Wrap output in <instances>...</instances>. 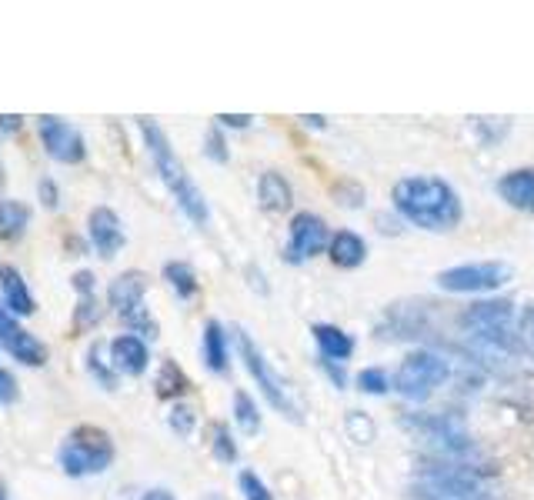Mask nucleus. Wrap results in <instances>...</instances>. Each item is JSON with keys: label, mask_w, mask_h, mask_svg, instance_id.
Segmentation results:
<instances>
[{"label": "nucleus", "mask_w": 534, "mask_h": 500, "mask_svg": "<svg viewBox=\"0 0 534 500\" xmlns=\"http://www.w3.org/2000/svg\"><path fill=\"white\" fill-rule=\"evenodd\" d=\"M394 210L408 224L431 230V234H448L461 224L464 207L454 187L441 177H404L391 190Z\"/></svg>", "instance_id": "nucleus-1"}, {"label": "nucleus", "mask_w": 534, "mask_h": 500, "mask_svg": "<svg viewBox=\"0 0 534 500\" xmlns=\"http://www.w3.org/2000/svg\"><path fill=\"white\" fill-rule=\"evenodd\" d=\"M137 124H141L147 154H151L157 174H161L164 187H167V194L177 200L181 214L191 220V224L204 227L207 220H211V207H207L201 187H197L194 180H191V174H187V167L181 164V157L174 154L171 140H167V134H164L161 127H157V120H151V117H141Z\"/></svg>", "instance_id": "nucleus-2"}, {"label": "nucleus", "mask_w": 534, "mask_h": 500, "mask_svg": "<svg viewBox=\"0 0 534 500\" xmlns=\"http://www.w3.org/2000/svg\"><path fill=\"white\" fill-rule=\"evenodd\" d=\"M57 460H61V470L67 477L104 474L114 460V440L107 430L94 427V424L74 427L71 434L64 437L61 450H57Z\"/></svg>", "instance_id": "nucleus-3"}, {"label": "nucleus", "mask_w": 534, "mask_h": 500, "mask_svg": "<svg viewBox=\"0 0 534 500\" xmlns=\"http://www.w3.org/2000/svg\"><path fill=\"white\" fill-rule=\"evenodd\" d=\"M234 344H237V354H241L247 374L254 377V384L261 387V394L267 397V404H271L278 414H284L288 420H301V407L298 400H294L288 380H284L278 370H274L271 360L264 357V350L254 344V337L247 334L244 327L234 330Z\"/></svg>", "instance_id": "nucleus-4"}, {"label": "nucleus", "mask_w": 534, "mask_h": 500, "mask_svg": "<svg viewBox=\"0 0 534 500\" xmlns=\"http://www.w3.org/2000/svg\"><path fill=\"white\" fill-rule=\"evenodd\" d=\"M448 377H451V364L441 354H434V350H414V354L401 360L398 374H394V390H398L404 400L421 404V400H428L438 387H444Z\"/></svg>", "instance_id": "nucleus-5"}, {"label": "nucleus", "mask_w": 534, "mask_h": 500, "mask_svg": "<svg viewBox=\"0 0 534 500\" xmlns=\"http://www.w3.org/2000/svg\"><path fill=\"white\" fill-rule=\"evenodd\" d=\"M144 294H147V277L141 270H127V274H121L107 287V300H111L114 314L124 320V327H131V334L157 337V324H154V317L147 314Z\"/></svg>", "instance_id": "nucleus-6"}, {"label": "nucleus", "mask_w": 534, "mask_h": 500, "mask_svg": "<svg viewBox=\"0 0 534 500\" xmlns=\"http://www.w3.org/2000/svg\"><path fill=\"white\" fill-rule=\"evenodd\" d=\"M514 277V267L504 260H478V264H458L438 274V287L448 294H488L504 287Z\"/></svg>", "instance_id": "nucleus-7"}, {"label": "nucleus", "mask_w": 534, "mask_h": 500, "mask_svg": "<svg viewBox=\"0 0 534 500\" xmlns=\"http://www.w3.org/2000/svg\"><path fill=\"white\" fill-rule=\"evenodd\" d=\"M461 324L471 330L474 340H484V344H498V347H511L514 350V304L511 300H478L464 310Z\"/></svg>", "instance_id": "nucleus-8"}, {"label": "nucleus", "mask_w": 534, "mask_h": 500, "mask_svg": "<svg viewBox=\"0 0 534 500\" xmlns=\"http://www.w3.org/2000/svg\"><path fill=\"white\" fill-rule=\"evenodd\" d=\"M328 247H331L328 224H324L318 214H311V210H301V214H294L291 234H288V247H284V260H288V264H304V260L324 254Z\"/></svg>", "instance_id": "nucleus-9"}, {"label": "nucleus", "mask_w": 534, "mask_h": 500, "mask_svg": "<svg viewBox=\"0 0 534 500\" xmlns=\"http://www.w3.org/2000/svg\"><path fill=\"white\" fill-rule=\"evenodd\" d=\"M41 124H37V130H41V140H44V150L51 154L57 164H81V160L87 157V144L81 137V130H77L74 124H67L64 117H37Z\"/></svg>", "instance_id": "nucleus-10"}, {"label": "nucleus", "mask_w": 534, "mask_h": 500, "mask_svg": "<svg viewBox=\"0 0 534 500\" xmlns=\"http://www.w3.org/2000/svg\"><path fill=\"white\" fill-rule=\"evenodd\" d=\"M0 347H4L7 354L24 367H44L47 364V347L34 334H27L4 304H0Z\"/></svg>", "instance_id": "nucleus-11"}, {"label": "nucleus", "mask_w": 534, "mask_h": 500, "mask_svg": "<svg viewBox=\"0 0 534 500\" xmlns=\"http://www.w3.org/2000/svg\"><path fill=\"white\" fill-rule=\"evenodd\" d=\"M428 497L431 500H481V480L471 474V470L461 467H444L428 474Z\"/></svg>", "instance_id": "nucleus-12"}, {"label": "nucleus", "mask_w": 534, "mask_h": 500, "mask_svg": "<svg viewBox=\"0 0 534 500\" xmlns=\"http://www.w3.org/2000/svg\"><path fill=\"white\" fill-rule=\"evenodd\" d=\"M87 237H91L94 250L101 254L104 260H111L121 254L124 247V224L121 217H117V210L111 207H94L91 217H87Z\"/></svg>", "instance_id": "nucleus-13"}, {"label": "nucleus", "mask_w": 534, "mask_h": 500, "mask_svg": "<svg viewBox=\"0 0 534 500\" xmlns=\"http://www.w3.org/2000/svg\"><path fill=\"white\" fill-rule=\"evenodd\" d=\"M111 364L117 374L127 377H141L147 364H151V350H147V340L137 334H121L111 340Z\"/></svg>", "instance_id": "nucleus-14"}, {"label": "nucleus", "mask_w": 534, "mask_h": 500, "mask_svg": "<svg viewBox=\"0 0 534 500\" xmlns=\"http://www.w3.org/2000/svg\"><path fill=\"white\" fill-rule=\"evenodd\" d=\"M0 300H4V307L14 317H31L37 310V300L27 290V280L14 264H0Z\"/></svg>", "instance_id": "nucleus-15"}, {"label": "nucleus", "mask_w": 534, "mask_h": 500, "mask_svg": "<svg viewBox=\"0 0 534 500\" xmlns=\"http://www.w3.org/2000/svg\"><path fill=\"white\" fill-rule=\"evenodd\" d=\"M498 194L508 200L511 207L524 210V214H534V170H511L498 180Z\"/></svg>", "instance_id": "nucleus-16"}, {"label": "nucleus", "mask_w": 534, "mask_h": 500, "mask_svg": "<svg viewBox=\"0 0 534 500\" xmlns=\"http://www.w3.org/2000/svg\"><path fill=\"white\" fill-rule=\"evenodd\" d=\"M328 254L341 270H354L368 260V244H364V237L354 234V230H338V234L331 237Z\"/></svg>", "instance_id": "nucleus-17"}, {"label": "nucleus", "mask_w": 534, "mask_h": 500, "mask_svg": "<svg viewBox=\"0 0 534 500\" xmlns=\"http://www.w3.org/2000/svg\"><path fill=\"white\" fill-rule=\"evenodd\" d=\"M257 200H261V207L267 210V214H281V210L291 207V184L284 180V174H278V170H267V174H261V180H257Z\"/></svg>", "instance_id": "nucleus-18"}, {"label": "nucleus", "mask_w": 534, "mask_h": 500, "mask_svg": "<svg viewBox=\"0 0 534 500\" xmlns=\"http://www.w3.org/2000/svg\"><path fill=\"white\" fill-rule=\"evenodd\" d=\"M204 364L214 374H227L231 367V354H227V330L221 320H207L204 324Z\"/></svg>", "instance_id": "nucleus-19"}, {"label": "nucleus", "mask_w": 534, "mask_h": 500, "mask_svg": "<svg viewBox=\"0 0 534 500\" xmlns=\"http://www.w3.org/2000/svg\"><path fill=\"white\" fill-rule=\"evenodd\" d=\"M314 340L321 347V360H338V364H344L354 354V337L344 334L334 324H314Z\"/></svg>", "instance_id": "nucleus-20"}, {"label": "nucleus", "mask_w": 534, "mask_h": 500, "mask_svg": "<svg viewBox=\"0 0 534 500\" xmlns=\"http://www.w3.org/2000/svg\"><path fill=\"white\" fill-rule=\"evenodd\" d=\"M74 290H77V324L87 327L94 324L97 317H101V310H97V277L91 274V270H77L74 274Z\"/></svg>", "instance_id": "nucleus-21"}, {"label": "nucleus", "mask_w": 534, "mask_h": 500, "mask_svg": "<svg viewBox=\"0 0 534 500\" xmlns=\"http://www.w3.org/2000/svg\"><path fill=\"white\" fill-rule=\"evenodd\" d=\"M31 224V207L21 200H0V240H17Z\"/></svg>", "instance_id": "nucleus-22"}, {"label": "nucleus", "mask_w": 534, "mask_h": 500, "mask_svg": "<svg viewBox=\"0 0 534 500\" xmlns=\"http://www.w3.org/2000/svg\"><path fill=\"white\" fill-rule=\"evenodd\" d=\"M234 424L241 427V434L247 437L261 434V410H257V400L247 394V390H237L234 394Z\"/></svg>", "instance_id": "nucleus-23"}, {"label": "nucleus", "mask_w": 534, "mask_h": 500, "mask_svg": "<svg viewBox=\"0 0 534 500\" xmlns=\"http://www.w3.org/2000/svg\"><path fill=\"white\" fill-rule=\"evenodd\" d=\"M164 280L174 287V294L181 300H191L197 294V274L191 264H184V260H171V264L164 267Z\"/></svg>", "instance_id": "nucleus-24"}, {"label": "nucleus", "mask_w": 534, "mask_h": 500, "mask_svg": "<svg viewBox=\"0 0 534 500\" xmlns=\"http://www.w3.org/2000/svg\"><path fill=\"white\" fill-rule=\"evenodd\" d=\"M104 344H91V350H87V370H91V377L101 384L104 390H114L117 387V370L111 360H104Z\"/></svg>", "instance_id": "nucleus-25"}, {"label": "nucleus", "mask_w": 534, "mask_h": 500, "mask_svg": "<svg viewBox=\"0 0 534 500\" xmlns=\"http://www.w3.org/2000/svg\"><path fill=\"white\" fill-rule=\"evenodd\" d=\"M187 387H191V384H187V377L181 374V367H177L174 360H164L161 374H157V394L174 397V394H184Z\"/></svg>", "instance_id": "nucleus-26"}, {"label": "nucleus", "mask_w": 534, "mask_h": 500, "mask_svg": "<svg viewBox=\"0 0 534 500\" xmlns=\"http://www.w3.org/2000/svg\"><path fill=\"white\" fill-rule=\"evenodd\" d=\"M211 450H214L217 460H224V464H234L237 460V444H234L231 430H227L224 424L211 427Z\"/></svg>", "instance_id": "nucleus-27"}, {"label": "nucleus", "mask_w": 534, "mask_h": 500, "mask_svg": "<svg viewBox=\"0 0 534 500\" xmlns=\"http://www.w3.org/2000/svg\"><path fill=\"white\" fill-rule=\"evenodd\" d=\"M237 487H241L244 500H274L271 487H267L254 470H241V474H237Z\"/></svg>", "instance_id": "nucleus-28"}, {"label": "nucleus", "mask_w": 534, "mask_h": 500, "mask_svg": "<svg viewBox=\"0 0 534 500\" xmlns=\"http://www.w3.org/2000/svg\"><path fill=\"white\" fill-rule=\"evenodd\" d=\"M358 387L364 390V394L381 397V394H388V390H391V380H388V374H384L381 367H364L358 374Z\"/></svg>", "instance_id": "nucleus-29"}, {"label": "nucleus", "mask_w": 534, "mask_h": 500, "mask_svg": "<svg viewBox=\"0 0 534 500\" xmlns=\"http://www.w3.org/2000/svg\"><path fill=\"white\" fill-rule=\"evenodd\" d=\"M167 424H171V430L177 437H191L194 434V427H197V414H194V407H187V404H177L171 414H167Z\"/></svg>", "instance_id": "nucleus-30"}, {"label": "nucleus", "mask_w": 534, "mask_h": 500, "mask_svg": "<svg viewBox=\"0 0 534 500\" xmlns=\"http://www.w3.org/2000/svg\"><path fill=\"white\" fill-rule=\"evenodd\" d=\"M204 154L217 160V164H227V144H224V137H221V127H211L207 130V137H204Z\"/></svg>", "instance_id": "nucleus-31"}, {"label": "nucleus", "mask_w": 534, "mask_h": 500, "mask_svg": "<svg viewBox=\"0 0 534 500\" xmlns=\"http://www.w3.org/2000/svg\"><path fill=\"white\" fill-rule=\"evenodd\" d=\"M518 337H521L524 350H528V354H531V360H534V307H528V310H524V314H521Z\"/></svg>", "instance_id": "nucleus-32"}, {"label": "nucleus", "mask_w": 534, "mask_h": 500, "mask_svg": "<svg viewBox=\"0 0 534 500\" xmlns=\"http://www.w3.org/2000/svg\"><path fill=\"white\" fill-rule=\"evenodd\" d=\"M37 194H41V204H44L47 210H57V207H61V187H57L51 177H44L41 184H37Z\"/></svg>", "instance_id": "nucleus-33"}, {"label": "nucleus", "mask_w": 534, "mask_h": 500, "mask_svg": "<svg viewBox=\"0 0 534 500\" xmlns=\"http://www.w3.org/2000/svg\"><path fill=\"white\" fill-rule=\"evenodd\" d=\"M17 394H21V390H17V380H14V374H11V370H4V367H0V407L14 404Z\"/></svg>", "instance_id": "nucleus-34"}, {"label": "nucleus", "mask_w": 534, "mask_h": 500, "mask_svg": "<svg viewBox=\"0 0 534 500\" xmlns=\"http://www.w3.org/2000/svg\"><path fill=\"white\" fill-rule=\"evenodd\" d=\"M348 427H351V434L361 440V444H368L371 434H374V427H371V420L361 414V410H354V414L348 417Z\"/></svg>", "instance_id": "nucleus-35"}, {"label": "nucleus", "mask_w": 534, "mask_h": 500, "mask_svg": "<svg viewBox=\"0 0 534 500\" xmlns=\"http://www.w3.org/2000/svg\"><path fill=\"white\" fill-rule=\"evenodd\" d=\"M321 367H324V374H328V377L334 380V387H341V390H344V384H348V377H344V370H341L338 360H321Z\"/></svg>", "instance_id": "nucleus-36"}, {"label": "nucleus", "mask_w": 534, "mask_h": 500, "mask_svg": "<svg viewBox=\"0 0 534 500\" xmlns=\"http://www.w3.org/2000/svg\"><path fill=\"white\" fill-rule=\"evenodd\" d=\"M217 120H221V124H227V127H251V114H221V117H217Z\"/></svg>", "instance_id": "nucleus-37"}, {"label": "nucleus", "mask_w": 534, "mask_h": 500, "mask_svg": "<svg viewBox=\"0 0 534 500\" xmlns=\"http://www.w3.org/2000/svg\"><path fill=\"white\" fill-rule=\"evenodd\" d=\"M21 114H4V117H0V130H17V127H21Z\"/></svg>", "instance_id": "nucleus-38"}, {"label": "nucleus", "mask_w": 534, "mask_h": 500, "mask_svg": "<svg viewBox=\"0 0 534 500\" xmlns=\"http://www.w3.org/2000/svg\"><path fill=\"white\" fill-rule=\"evenodd\" d=\"M141 500H174V494L171 490H147Z\"/></svg>", "instance_id": "nucleus-39"}, {"label": "nucleus", "mask_w": 534, "mask_h": 500, "mask_svg": "<svg viewBox=\"0 0 534 500\" xmlns=\"http://www.w3.org/2000/svg\"><path fill=\"white\" fill-rule=\"evenodd\" d=\"M301 120H304L308 127H324V117H314V114H311V117H301Z\"/></svg>", "instance_id": "nucleus-40"}, {"label": "nucleus", "mask_w": 534, "mask_h": 500, "mask_svg": "<svg viewBox=\"0 0 534 500\" xmlns=\"http://www.w3.org/2000/svg\"><path fill=\"white\" fill-rule=\"evenodd\" d=\"M0 500H7V490L4 487H0Z\"/></svg>", "instance_id": "nucleus-41"}]
</instances>
